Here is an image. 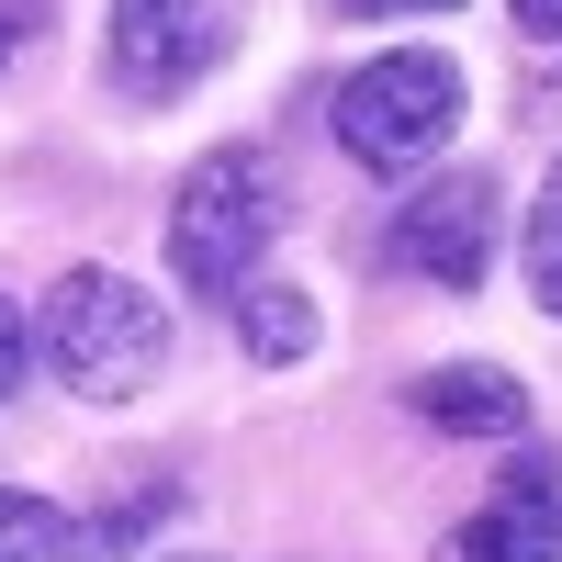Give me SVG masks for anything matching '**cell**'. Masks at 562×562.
Wrapping results in <instances>:
<instances>
[{
    "label": "cell",
    "instance_id": "8992f818",
    "mask_svg": "<svg viewBox=\"0 0 562 562\" xmlns=\"http://www.w3.org/2000/svg\"><path fill=\"white\" fill-rule=\"evenodd\" d=\"M450 562H562V461L518 450L506 484H495V506L450 540Z\"/></svg>",
    "mask_w": 562,
    "mask_h": 562
},
{
    "label": "cell",
    "instance_id": "5bb4252c",
    "mask_svg": "<svg viewBox=\"0 0 562 562\" xmlns=\"http://www.w3.org/2000/svg\"><path fill=\"white\" fill-rule=\"evenodd\" d=\"M349 12H428V0H349Z\"/></svg>",
    "mask_w": 562,
    "mask_h": 562
},
{
    "label": "cell",
    "instance_id": "5b68a950",
    "mask_svg": "<svg viewBox=\"0 0 562 562\" xmlns=\"http://www.w3.org/2000/svg\"><path fill=\"white\" fill-rule=\"evenodd\" d=\"M394 270L439 281V293H484V259H495V180L461 169V180H428L405 214H394Z\"/></svg>",
    "mask_w": 562,
    "mask_h": 562
},
{
    "label": "cell",
    "instance_id": "8fae6325",
    "mask_svg": "<svg viewBox=\"0 0 562 562\" xmlns=\"http://www.w3.org/2000/svg\"><path fill=\"white\" fill-rule=\"evenodd\" d=\"M506 12H518L529 45H562V0H506Z\"/></svg>",
    "mask_w": 562,
    "mask_h": 562
},
{
    "label": "cell",
    "instance_id": "9c48e42d",
    "mask_svg": "<svg viewBox=\"0 0 562 562\" xmlns=\"http://www.w3.org/2000/svg\"><path fill=\"white\" fill-rule=\"evenodd\" d=\"M237 326H248V360H270V371H293V360L315 349V304L293 293V281H248V293H237Z\"/></svg>",
    "mask_w": 562,
    "mask_h": 562
},
{
    "label": "cell",
    "instance_id": "4fadbf2b",
    "mask_svg": "<svg viewBox=\"0 0 562 562\" xmlns=\"http://www.w3.org/2000/svg\"><path fill=\"white\" fill-rule=\"evenodd\" d=\"M23 34H34V12H12V0H0V57H12Z\"/></svg>",
    "mask_w": 562,
    "mask_h": 562
},
{
    "label": "cell",
    "instance_id": "7c38bea8",
    "mask_svg": "<svg viewBox=\"0 0 562 562\" xmlns=\"http://www.w3.org/2000/svg\"><path fill=\"white\" fill-rule=\"evenodd\" d=\"M0 394H23V315L0 304Z\"/></svg>",
    "mask_w": 562,
    "mask_h": 562
},
{
    "label": "cell",
    "instance_id": "9a60e30c",
    "mask_svg": "<svg viewBox=\"0 0 562 562\" xmlns=\"http://www.w3.org/2000/svg\"><path fill=\"white\" fill-rule=\"evenodd\" d=\"M169 562H214V551H169Z\"/></svg>",
    "mask_w": 562,
    "mask_h": 562
},
{
    "label": "cell",
    "instance_id": "6da1fadb",
    "mask_svg": "<svg viewBox=\"0 0 562 562\" xmlns=\"http://www.w3.org/2000/svg\"><path fill=\"white\" fill-rule=\"evenodd\" d=\"M45 360H57L68 394L135 405L169 371V315H158V293H135L124 270H68L57 293H45Z\"/></svg>",
    "mask_w": 562,
    "mask_h": 562
},
{
    "label": "cell",
    "instance_id": "30bf717a",
    "mask_svg": "<svg viewBox=\"0 0 562 562\" xmlns=\"http://www.w3.org/2000/svg\"><path fill=\"white\" fill-rule=\"evenodd\" d=\"M529 293H540V315H562V158L529 203Z\"/></svg>",
    "mask_w": 562,
    "mask_h": 562
},
{
    "label": "cell",
    "instance_id": "7a4b0ae2",
    "mask_svg": "<svg viewBox=\"0 0 562 562\" xmlns=\"http://www.w3.org/2000/svg\"><path fill=\"white\" fill-rule=\"evenodd\" d=\"M461 135V68L439 45H383L371 68L338 79V147L360 169H416Z\"/></svg>",
    "mask_w": 562,
    "mask_h": 562
},
{
    "label": "cell",
    "instance_id": "3957f363",
    "mask_svg": "<svg viewBox=\"0 0 562 562\" xmlns=\"http://www.w3.org/2000/svg\"><path fill=\"white\" fill-rule=\"evenodd\" d=\"M270 225H281V203H270V169H259L248 147H214L192 180H180V214H169V270L192 281V293L237 304L248 281H259Z\"/></svg>",
    "mask_w": 562,
    "mask_h": 562
},
{
    "label": "cell",
    "instance_id": "ba28073f",
    "mask_svg": "<svg viewBox=\"0 0 562 562\" xmlns=\"http://www.w3.org/2000/svg\"><path fill=\"white\" fill-rule=\"evenodd\" d=\"M90 529L68 518L57 495H23V484H0V562H79Z\"/></svg>",
    "mask_w": 562,
    "mask_h": 562
},
{
    "label": "cell",
    "instance_id": "52a82bcc",
    "mask_svg": "<svg viewBox=\"0 0 562 562\" xmlns=\"http://www.w3.org/2000/svg\"><path fill=\"white\" fill-rule=\"evenodd\" d=\"M416 416L450 428V439H518L529 428V383L495 371V360H439V371H416Z\"/></svg>",
    "mask_w": 562,
    "mask_h": 562
},
{
    "label": "cell",
    "instance_id": "277c9868",
    "mask_svg": "<svg viewBox=\"0 0 562 562\" xmlns=\"http://www.w3.org/2000/svg\"><path fill=\"white\" fill-rule=\"evenodd\" d=\"M225 45H237V23H225V0H113V34H102V79L124 90V102H180Z\"/></svg>",
    "mask_w": 562,
    "mask_h": 562
}]
</instances>
